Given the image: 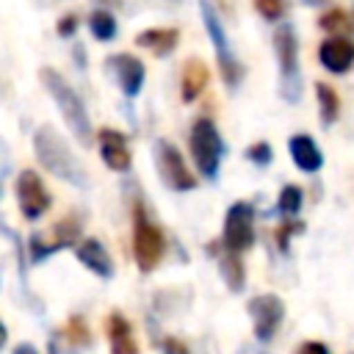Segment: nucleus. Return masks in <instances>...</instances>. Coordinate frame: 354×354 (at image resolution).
<instances>
[{"mask_svg": "<svg viewBox=\"0 0 354 354\" xmlns=\"http://www.w3.org/2000/svg\"><path fill=\"white\" fill-rule=\"evenodd\" d=\"M33 149H36L39 163H41L50 174H55V177L72 183L75 188H86V185H88V174H86L83 163L72 155V149H69L66 141L55 133V127H50V124L39 127V130L33 133Z\"/></svg>", "mask_w": 354, "mask_h": 354, "instance_id": "f257e3e1", "label": "nucleus"}, {"mask_svg": "<svg viewBox=\"0 0 354 354\" xmlns=\"http://www.w3.org/2000/svg\"><path fill=\"white\" fill-rule=\"evenodd\" d=\"M39 80L47 88V94L55 100V105H58V111H61L69 133L77 138V144L88 147L91 144V122H88V111H86L83 100L77 97V91L53 66H41L39 69Z\"/></svg>", "mask_w": 354, "mask_h": 354, "instance_id": "f03ea898", "label": "nucleus"}, {"mask_svg": "<svg viewBox=\"0 0 354 354\" xmlns=\"http://www.w3.org/2000/svg\"><path fill=\"white\" fill-rule=\"evenodd\" d=\"M274 47L279 58V88L288 102L301 100V72H299V41L290 25H279L274 33Z\"/></svg>", "mask_w": 354, "mask_h": 354, "instance_id": "7ed1b4c3", "label": "nucleus"}, {"mask_svg": "<svg viewBox=\"0 0 354 354\" xmlns=\"http://www.w3.org/2000/svg\"><path fill=\"white\" fill-rule=\"evenodd\" d=\"M191 155H194V163L196 169L213 180L218 174V163L224 158V141L218 136V127L213 124V119L202 116L194 122L191 127Z\"/></svg>", "mask_w": 354, "mask_h": 354, "instance_id": "20e7f679", "label": "nucleus"}, {"mask_svg": "<svg viewBox=\"0 0 354 354\" xmlns=\"http://www.w3.org/2000/svg\"><path fill=\"white\" fill-rule=\"evenodd\" d=\"M199 14H202L205 30H207V36H210V41H213V47H216V61H218V66H221V77H224V83H227L230 88H235V86L241 83L243 66H241V61L235 58V53H232V47H230V39H227V33H224V28H221V22H218V17H216V11H213V6H210L207 0H199Z\"/></svg>", "mask_w": 354, "mask_h": 354, "instance_id": "39448f33", "label": "nucleus"}, {"mask_svg": "<svg viewBox=\"0 0 354 354\" xmlns=\"http://www.w3.org/2000/svg\"><path fill=\"white\" fill-rule=\"evenodd\" d=\"M155 166H158V174L163 180V185H169L171 191H191L196 188V177L188 171L180 149L174 144H169L166 138H158L155 141Z\"/></svg>", "mask_w": 354, "mask_h": 354, "instance_id": "423d86ee", "label": "nucleus"}, {"mask_svg": "<svg viewBox=\"0 0 354 354\" xmlns=\"http://www.w3.org/2000/svg\"><path fill=\"white\" fill-rule=\"evenodd\" d=\"M163 249H166V241H163V232L138 210L136 213V232H133V254H136V263L144 274L155 271L160 257H163Z\"/></svg>", "mask_w": 354, "mask_h": 354, "instance_id": "0eeeda50", "label": "nucleus"}, {"mask_svg": "<svg viewBox=\"0 0 354 354\" xmlns=\"http://www.w3.org/2000/svg\"><path fill=\"white\" fill-rule=\"evenodd\" d=\"M254 243V207L249 202H235L224 218V246L230 252H243Z\"/></svg>", "mask_w": 354, "mask_h": 354, "instance_id": "6e6552de", "label": "nucleus"}, {"mask_svg": "<svg viewBox=\"0 0 354 354\" xmlns=\"http://www.w3.org/2000/svg\"><path fill=\"white\" fill-rule=\"evenodd\" d=\"M17 202L28 221H36L50 210V194L33 169H22L17 174Z\"/></svg>", "mask_w": 354, "mask_h": 354, "instance_id": "1a4fd4ad", "label": "nucleus"}, {"mask_svg": "<svg viewBox=\"0 0 354 354\" xmlns=\"http://www.w3.org/2000/svg\"><path fill=\"white\" fill-rule=\"evenodd\" d=\"M249 315H252V326L257 340H271L282 315H285V304L279 301V296L266 293V296H254L249 301Z\"/></svg>", "mask_w": 354, "mask_h": 354, "instance_id": "9d476101", "label": "nucleus"}, {"mask_svg": "<svg viewBox=\"0 0 354 354\" xmlns=\"http://www.w3.org/2000/svg\"><path fill=\"white\" fill-rule=\"evenodd\" d=\"M105 66L116 77V83H119L124 97H138V91L144 86V64H141V58H136L130 53H116V55H111L105 61Z\"/></svg>", "mask_w": 354, "mask_h": 354, "instance_id": "9b49d317", "label": "nucleus"}, {"mask_svg": "<svg viewBox=\"0 0 354 354\" xmlns=\"http://www.w3.org/2000/svg\"><path fill=\"white\" fill-rule=\"evenodd\" d=\"M318 61L324 64V69L343 75L351 69L354 64V41L346 36H332L318 47Z\"/></svg>", "mask_w": 354, "mask_h": 354, "instance_id": "f8f14e48", "label": "nucleus"}, {"mask_svg": "<svg viewBox=\"0 0 354 354\" xmlns=\"http://www.w3.org/2000/svg\"><path fill=\"white\" fill-rule=\"evenodd\" d=\"M100 155H102V163L113 171L130 169V149L119 130H111V127L100 130Z\"/></svg>", "mask_w": 354, "mask_h": 354, "instance_id": "ddd939ff", "label": "nucleus"}, {"mask_svg": "<svg viewBox=\"0 0 354 354\" xmlns=\"http://www.w3.org/2000/svg\"><path fill=\"white\" fill-rule=\"evenodd\" d=\"M75 254H77V260H80L88 271H94L97 277L108 279V277L113 274L111 254L105 252V246H102L97 238H86V241H80V243H77V249H75Z\"/></svg>", "mask_w": 354, "mask_h": 354, "instance_id": "4468645a", "label": "nucleus"}, {"mask_svg": "<svg viewBox=\"0 0 354 354\" xmlns=\"http://www.w3.org/2000/svg\"><path fill=\"white\" fill-rule=\"evenodd\" d=\"M108 340H111V354H138V343L130 332V324L124 321L122 313H111L105 318Z\"/></svg>", "mask_w": 354, "mask_h": 354, "instance_id": "2eb2a0df", "label": "nucleus"}, {"mask_svg": "<svg viewBox=\"0 0 354 354\" xmlns=\"http://www.w3.org/2000/svg\"><path fill=\"white\" fill-rule=\"evenodd\" d=\"M207 80H210L207 66H205L199 58H188V61H185V66H183V77H180L183 100H185V102H194V100L205 91Z\"/></svg>", "mask_w": 354, "mask_h": 354, "instance_id": "dca6fc26", "label": "nucleus"}, {"mask_svg": "<svg viewBox=\"0 0 354 354\" xmlns=\"http://www.w3.org/2000/svg\"><path fill=\"white\" fill-rule=\"evenodd\" d=\"M290 155H293V163L301 169V171H318L324 166V155L318 149V144L310 138V136H293L290 138Z\"/></svg>", "mask_w": 354, "mask_h": 354, "instance_id": "f3484780", "label": "nucleus"}, {"mask_svg": "<svg viewBox=\"0 0 354 354\" xmlns=\"http://www.w3.org/2000/svg\"><path fill=\"white\" fill-rule=\"evenodd\" d=\"M177 39H180V30H174V28H149L136 36V44L152 50L158 58H166L177 47Z\"/></svg>", "mask_w": 354, "mask_h": 354, "instance_id": "a211bd4d", "label": "nucleus"}, {"mask_svg": "<svg viewBox=\"0 0 354 354\" xmlns=\"http://www.w3.org/2000/svg\"><path fill=\"white\" fill-rule=\"evenodd\" d=\"M218 268H221V277H224L227 288L238 293L243 288V279H246V271H243V263L238 260V252H230L227 249V254L218 260Z\"/></svg>", "mask_w": 354, "mask_h": 354, "instance_id": "6ab92c4d", "label": "nucleus"}, {"mask_svg": "<svg viewBox=\"0 0 354 354\" xmlns=\"http://www.w3.org/2000/svg\"><path fill=\"white\" fill-rule=\"evenodd\" d=\"M315 94H318V105H321V122L329 127V124L337 119L340 100H337V94H335L326 83H315Z\"/></svg>", "mask_w": 354, "mask_h": 354, "instance_id": "aec40b11", "label": "nucleus"}, {"mask_svg": "<svg viewBox=\"0 0 354 354\" xmlns=\"http://www.w3.org/2000/svg\"><path fill=\"white\" fill-rule=\"evenodd\" d=\"M88 30L94 33V39L100 41H111L116 36V19L111 11H94L88 17Z\"/></svg>", "mask_w": 354, "mask_h": 354, "instance_id": "412c9836", "label": "nucleus"}, {"mask_svg": "<svg viewBox=\"0 0 354 354\" xmlns=\"http://www.w3.org/2000/svg\"><path fill=\"white\" fill-rule=\"evenodd\" d=\"M301 199H304V194H301L299 185H285V188L279 191L277 207H279V213H285V216H296L299 207H301Z\"/></svg>", "mask_w": 354, "mask_h": 354, "instance_id": "4be33fe9", "label": "nucleus"}, {"mask_svg": "<svg viewBox=\"0 0 354 354\" xmlns=\"http://www.w3.org/2000/svg\"><path fill=\"white\" fill-rule=\"evenodd\" d=\"M64 335H66V340H69L72 346H88V343H91V332H88V326L83 324L80 315H75V318L66 321Z\"/></svg>", "mask_w": 354, "mask_h": 354, "instance_id": "5701e85b", "label": "nucleus"}, {"mask_svg": "<svg viewBox=\"0 0 354 354\" xmlns=\"http://www.w3.org/2000/svg\"><path fill=\"white\" fill-rule=\"evenodd\" d=\"M254 8L260 11L263 19L268 22H279L285 14V0H254Z\"/></svg>", "mask_w": 354, "mask_h": 354, "instance_id": "b1692460", "label": "nucleus"}, {"mask_svg": "<svg viewBox=\"0 0 354 354\" xmlns=\"http://www.w3.org/2000/svg\"><path fill=\"white\" fill-rule=\"evenodd\" d=\"M246 155H249V160H252V163H257V166H268V163H271V158H274V149H271V144L257 141V144H252V147L246 149Z\"/></svg>", "mask_w": 354, "mask_h": 354, "instance_id": "393cba45", "label": "nucleus"}, {"mask_svg": "<svg viewBox=\"0 0 354 354\" xmlns=\"http://www.w3.org/2000/svg\"><path fill=\"white\" fill-rule=\"evenodd\" d=\"M346 25H351V22H346V14L340 8H335V11H329V14L321 17V28L324 30H332L335 33V30H343Z\"/></svg>", "mask_w": 354, "mask_h": 354, "instance_id": "a878e982", "label": "nucleus"}, {"mask_svg": "<svg viewBox=\"0 0 354 354\" xmlns=\"http://www.w3.org/2000/svg\"><path fill=\"white\" fill-rule=\"evenodd\" d=\"M75 30H77V17L69 14V17H61V19H58V36L66 39V36H72Z\"/></svg>", "mask_w": 354, "mask_h": 354, "instance_id": "bb28decb", "label": "nucleus"}, {"mask_svg": "<svg viewBox=\"0 0 354 354\" xmlns=\"http://www.w3.org/2000/svg\"><path fill=\"white\" fill-rule=\"evenodd\" d=\"M163 354H188V348H185L183 340H177V337H166V340H163Z\"/></svg>", "mask_w": 354, "mask_h": 354, "instance_id": "cd10ccee", "label": "nucleus"}, {"mask_svg": "<svg viewBox=\"0 0 354 354\" xmlns=\"http://www.w3.org/2000/svg\"><path fill=\"white\" fill-rule=\"evenodd\" d=\"M299 354H329V351H326L324 343H318V340H307V343L299 348Z\"/></svg>", "mask_w": 354, "mask_h": 354, "instance_id": "c85d7f7f", "label": "nucleus"}, {"mask_svg": "<svg viewBox=\"0 0 354 354\" xmlns=\"http://www.w3.org/2000/svg\"><path fill=\"white\" fill-rule=\"evenodd\" d=\"M14 354H36V348L30 346V343H22V346H17V351Z\"/></svg>", "mask_w": 354, "mask_h": 354, "instance_id": "c756f323", "label": "nucleus"}, {"mask_svg": "<svg viewBox=\"0 0 354 354\" xmlns=\"http://www.w3.org/2000/svg\"><path fill=\"white\" fill-rule=\"evenodd\" d=\"M47 354H58V346H55V343H50V346H47Z\"/></svg>", "mask_w": 354, "mask_h": 354, "instance_id": "7c9ffc66", "label": "nucleus"}, {"mask_svg": "<svg viewBox=\"0 0 354 354\" xmlns=\"http://www.w3.org/2000/svg\"><path fill=\"white\" fill-rule=\"evenodd\" d=\"M304 3H310V6H321V3H326V0H304Z\"/></svg>", "mask_w": 354, "mask_h": 354, "instance_id": "2f4dec72", "label": "nucleus"}, {"mask_svg": "<svg viewBox=\"0 0 354 354\" xmlns=\"http://www.w3.org/2000/svg\"><path fill=\"white\" fill-rule=\"evenodd\" d=\"M351 25H354V14H351Z\"/></svg>", "mask_w": 354, "mask_h": 354, "instance_id": "473e14b6", "label": "nucleus"}]
</instances>
